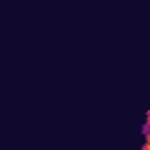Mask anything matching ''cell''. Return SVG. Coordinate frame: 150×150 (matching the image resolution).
<instances>
[{"instance_id": "6da1fadb", "label": "cell", "mask_w": 150, "mask_h": 150, "mask_svg": "<svg viewBox=\"0 0 150 150\" xmlns=\"http://www.w3.org/2000/svg\"><path fill=\"white\" fill-rule=\"evenodd\" d=\"M143 150H150V131L145 134V141H143Z\"/></svg>"}]
</instances>
